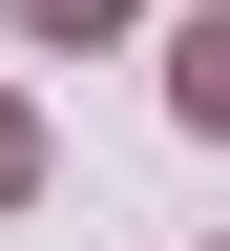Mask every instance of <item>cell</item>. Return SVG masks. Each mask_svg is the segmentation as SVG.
I'll list each match as a JSON object with an SVG mask.
<instances>
[{
    "label": "cell",
    "instance_id": "cell-3",
    "mask_svg": "<svg viewBox=\"0 0 230 251\" xmlns=\"http://www.w3.org/2000/svg\"><path fill=\"white\" fill-rule=\"evenodd\" d=\"M21 188H42V126H21V105H0V209H21Z\"/></svg>",
    "mask_w": 230,
    "mask_h": 251
},
{
    "label": "cell",
    "instance_id": "cell-1",
    "mask_svg": "<svg viewBox=\"0 0 230 251\" xmlns=\"http://www.w3.org/2000/svg\"><path fill=\"white\" fill-rule=\"evenodd\" d=\"M168 105H188V126H209V147H230V0H209V21H188V63H168Z\"/></svg>",
    "mask_w": 230,
    "mask_h": 251
},
{
    "label": "cell",
    "instance_id": "cell-2",
    "mask_svg": "<svg viewBox=\"0 0 230 251\" xmlns=\"http://www.w3.org/2000/svg\"><path fill=\"white\" fill-rule=\"evenodd\" d=\"M105 21H126V0H21V42H105Z\"/></svg>",
    "mask_w": 230,
    "mask_h": 251
}]
</instances>
